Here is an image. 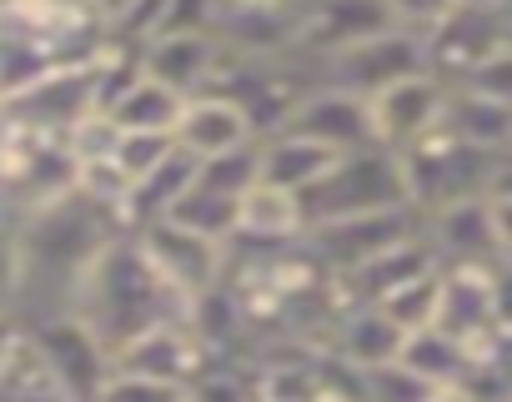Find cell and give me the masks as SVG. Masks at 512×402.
Here are the masks:
<instances>
[{
  "mask_svg": "<svg viewBox=\"0 0 512 402\" xmlns=\"http://www.w3.org/2000/svg\"><path fill=\"white\" fill-rule=\"evenodd\" d=\"M462 91H477V96H487V101L512 106V46H502L497 56H487V61L462 81Z\"/></svg>",
  "mask_w": 512,
  "mask_h": 402,
  "instance_id": "cell-27",
  "label": "cell"
},
{
  "mask_svg": "<svg viewBox=\"0 0 512 402\" xmlns=\"http://www.w3.org/2000/svg\"><path fill=\"white\" fill-rule=\"evenodd\" d=\"M437 302H442V267H432V272H422V277H412V282H402V287H392L382 302H372L402 337H412V332H422V327H437Z\"/></svg>",
  "mask_w": 512,
  "mask_h": 402,
  "instance_id": "cell-22",
  "label": "cell"
},
{
  "mask_svg": "<svg viewBox=\"0 0 512 402\" xmlns=\"http://www.w3.org/2000/svg\"><path fill=\"white\" fill-rule=\"evenodd\" d=\"M367 111H372V136H377V146L397 156V151H407L412 141H422L432 126H442L447 86H442L437 76L417 71V76H402V81H392L387 91H377V96L367 101Z\"/></svg>",
  "mask_w": 512,
  "mask_h": 402,
  "instance_id": "cell-9",
  "label": "cell"
},
{
  "mask_svg": "<svg viewBox=\"0 0 512 402\" xmlns=\"http://www.w3.org/2000/svg\"><path fill=\"white\" fill-rule=\"evenodd\" d=\"M507 46V16L502 11H467L452 6L427 36H422V71L442 86H462L487 56Z\"/></svg>",
  "mask_w": 512,
  "mask_h": 402,
  "instance_id": "cell-4",
  "label": "cell"
},
{
  "mask_svg": "<svg viewBox=\"0 0 512 402\" xmlns=\"http://www.w3.org/2000/svg\"><path fill=\"white\" fill-rule=\"evenodd\" d=\"M422 232V212L412 207H392V212H367V217H347V222H327V227H312L302 242L307 252L322 262L327 277H347L357 272L362 262L382 257L387 247L407 242Z\"/></svg>",
  "mask_w": 512,
  "mask_h": 402,
  "instance_id": "cell-5",
  "label": "cell"
},
{
  "mask_svg": "<svg viewBox=\"0 0 512 402\" xmlns=\"http://www.w3.org/2000/svg\"><path fill=\"white\" fill-rule=\"evenodd\" d=\"M297 201H302V222L312 232V227H327V222L407 207V186H402L397 156L382 151V146H367V151L337 156Z\"/></svg>",
  "mask_w": 512,
  "mask_h": 402,
  "instance_id": "cell-1",
  "label": "cell"
},
{
  "mask_svg": "<svg viewBox=\"0 0 512 402\" xmlns=\"http://www.w3.org/2000/svg\"><path fill=\"white\" fill-rule=\"evenodd\" d=\"M171 136H176V146H181L186 156H196V161H211V156H226V151H241V146L256 141L246 111H241L231 96H221V91L191 96V101L181 106V121H176Z\"/></svg>",
  "mask_w": 512,
  "mask_h": 402,
  "instance_id": "cell-14",
  "label": "cell"
},
{
  "mask_svg": "<svg viewBox=\"0 0 512 402\" xmlns=\"http://www.w3.org/2000/svg\"><path fill=\"white\" fill-rule=\"evenodd\" d=\"M236 207H241L236 196H221V191L191 181L186 196L166 212V222H176V227H186V232H196V237H206V242L231 247V237H236Z\"/></svg>",
  "mask_w": 512,
  "mask_h": 402,
  "instance_id": "cell-21",
  "label": "cell"
},
{
  "mask_svg": "<svg viewBox=\"0 0 512 402\" xmlns=\"http://www.w3.org/2000/svg\"><path fill=\"white\" fill-rule=\"evenodd\" d=\"M196 181L221 191V196H246L256 181H262V166H256V141L241 146V151H226V156H211V161H196Z\"/></svg>",
  "mask_w": 512,
  "mask_h": 402,
  "instance_id": "cell-24",
  "label": "cell"
},
{
  "mask_svg": "<svg viewBox=\"0 0 512 402\" xmlns=\"http://www.w3.org/2000/svg\"><path fill=\"white\" fill-rule=\"evenodd\" d=\"M357 397L362 402H432L437 387H427L402 362H377V367H362L357 372Z\"/></svg>",
  "mask_w": 512,
  "mask_h": 402,
  "instance_id": "cell-23",
  "label": "cell"
},
{
  "mask_svg": "<svg viewBox=\"0 0 512 402\" xmlns=\"http://www.w3.org/2000/svg\"><path fill=\"white\" fill-rule=\"evenodd\" d=\"M417 71H422V41L392 26L372 41H357V46L327 56L317 66V86H337V91H352V96L372 101L377 91H387L392 81L417 76Z\"/></svg>",
  "mask_w": 512,
  "mask_h": 402,
  "instance_id": "cell-7",
  "label": "cell"
},
{
  "mask_svg": "<svg viewBox=\"0 0 512 402\" xmlns=\"http://www.w3.org/2000/svg\"><path fill=\"white\" fill-rule=\"evenodd\" d=\"M186 402H191V392H186Z\"/></svg>",
  "mask_w": 512,
  "mask_h": 402,
  "instance_id": "cell-34",
  "label": "cell"
},
{
  "mask_svg": "<svg viewBox=\"0 0 512 402\" xmlns=\"http://www.w3.org/2000/svg\"><path fill=\"white\" fill-rule=\"evenodd\" d=\"M206 362H211V347L196 337L191 322H156V327H146L141 337H131L126 347L111 352V367L141 372V377H156V382H176L186 392L206 372Z\"/></svg>",
  "mask_w": 512,
  "mask_h": 402,
  "instance_id": "cell-10",
  "label": "cell"
},
{
  "mask_svg": "<svg viewBox=\"0 0 512 402\" xmlns=\"http://www.w3.org/2000/svg\"><path fill=\"white\" fill-rule=\"evenodd\" d=\"M492 207V232H497V257L512 262V196H487Z\"/></svg>",
  "mask_w": 512,
  "mask_h": 402,
  "instance_id": "cell-30",
  "label": "cell"
},
{
  "mask_svg": "<svg viewBox=\"0 0 512 402\" xmlns=\"http://www.w3.org/2000/svg\"><path fill=\"white\" fill-rule=\"evenodd\" d=\"M422 237L437 252V267H497V232L487 196H467L452 207H437L422 217Z\"/></svg>",
  "mask_w": 512,
  "mask_h": 402,
  "instance_id": "cell-13",
  "label": "cell"
},
{
  "mask_svg": "<svg viewBox=\"0 0 512 402\" xmlns=\"http://www.w3.org/2000/svg\"><path fill=\"white\" fill-rule=\"evenodd\" d=\"M382 31H392L387 0H302L292 56L307 66H322L327 56H337L357 41H372Z\"/></svg>",
  "mask_w": 512,
  "mask_h": 402,
  "instance_id": "cell-8",
  "label": "cell"
},
{
  "mask_svg": "<svg viewBox=\"0 0 512 402\" xmlns=\"http://www.w3.org/2000/svg\"><path fill=\"white\" fill-rule=\"evenodd\" d=\"M0 222H11V217H0Z\"/></svg>",
  "mask_w": 512,
  "mask_h": 402,
  "instance_id": "cell-33",
  "label": "cell"
},
{
  "mask_svg": "<svg viewBox=\"0 0 512 402\" xmlns=\"http://www.w3.org/2000/svg\"><path fill=\"white\" fill-rule=\"evenodd\" d=\"M397 352H402V332L377 307H347L332 322V357L347 362L352 372L377 367V362H397Z\"/></svg>",
  "mask_w": 512,
  "mask_h": 402,
  "instance_id": "cell-18",
  "label": "cell"
},
{
  "mask_svg": "<svg viewBox=\"0 0 512 402\" xmlns=\"http://www.w3.org/2000/svg\"><path fill=\"white\" fill-rule=\"evenodd\" d=\"M332 161L337 156L327 146H317V141H307L297 131H272V136L256 141V166H262V181L267 186H282L292 196H302Z\"/></svg>",
  "mask_w": 512,
  "mask_h": 402,
  "instance_id": "cell-17",
  "label": "cell"
},
{
  "mask_svg": "<svg viewBox=\"0 0 512 402\" xmlns=\"http://www.w3.org/2000/svg\"><path fill=\"white\" fill-rule=\"evenodd\" d=\"M91 402H186V387L111 367V372H106V382H101V392H96Z\"/></svg>",
  "mask_w": 512,
  "mask_h": 402,
  "instance_id": "cell-26",
  "label": "cell"
},
{
  "mask_svg": "<svg viewBox=\"0 0 512 402\" xmlns=\"http://www.w3.org/2000/svg\"><path fill=\"white\" fill-rule=\"evenodd\" d=\"M442 126H447L462 146H472V151H487V156L512 151V106L487 101V96H477V91L447 86V111H442Z\"/></svg>",
  "mask_w": 512,
  "mask_h": 402,
  "instance_id": "cell-16",
  "label": "cell"
},
{
  "mask_svg": "<svg viewBox=\"0 0 512 402\" xmlns=\"http://www.w3.org/2000/svg\"><path fill=\"white\" fill-rule=\"evenodd\" d=\"M282 131H297V136L327 146L332 156H352V151L377 146L367 101L352 96V91H337V86H312V91L302 96V106L287 116Z\"/></svg>",
  "mask_w": 512,
  "mask_h": 402,
  "instance_id": "cell-12",
  "label": "cell"
},
{
  "mask_svg": "<svg viewBox=\"0 0 512 402\" xmlns=\"http://www.w3.org/2000/svg\"><path fill=\"white\" fill-rule=\"evenodd\" d=\"M387 11H392V26L407 31V36H427L447 11H452V0H387Z\"/></svg>",
  "mask_w": 512,
  "mask_h": 402,
  "instance_id": "cell-29",
  "label": "cell"
},
{
  "mask_svg": "<svg viewBox=\"0 0 512 402\" xmlns=\"http://www.w3.org/2000/svg\"><path fill=\"white\" fill-rule=\"evenodd\" d=\"M307 237V222H302V201L282 186H267L256 181L241 207H236V237L231 242H256V247H287V242H302Z\"/></svg>",
  "mask_w": 512,
  "mask_h": 402,
  "instance_id": "cell-15",
  "label": "cell"
},
{
  "mask_svg": "<svg viewBox=\"0 0 512 402\" xmlns=\"http://www.w3.org/2000/svg\"><path fill=\"white\" fill-rule=\"evenodd\" d=\"M231 66L226 46L211 36V31H171V36H156L146 51H141V71L161 86H171L181 101L211 91L221 81V71Z\"/></svg>",
  "mask_w": 512,
  "mask_h": 402,
  "instance_id": "cell-11",
  "label": "cell"
},
{
  "mask_svg": "<svg viewBox=\"0 0 512 402\" xmlns=\"http://www.w3.org/2000/svg\"><path fill=\"white\" fill-rule=\"evenodd\" d=\"M21 307V247L16 222H0V317H16Z\"/></svg>",
  "mask_w": 512,
  "mask_h": 402,
  "instance_id": "cell-28",
  "label": "cell"
},
{
  "mask_svg": "<svg viewBox=\"0 0 512 402\" xmlns=\"http://www.w3.org/2000/svg\"><path fill=\"white\" fill-rule=\"evenodd\" d=\"M397 362L407 367V372H417L427 387H467L472 377H477V362H472V352L457 342V337H447V332H437V327H422V332H412V337H402V352H397Z\"/></svg>",
  "mask_w": 512,
  "mask_h": 402,
  "instance_id": "cell-19",
  "label": "cell"
},
{
  "mask_svg": "<svg viewBox=\"0 0 512 402\" xmlns=\"http://www.w3.org/2000/svg\"><path fill=\"white\" fill-rule=\"evenodd\" d=\"M131 242L141 247L146 267H151L181 302H191V307H196L201 297H211V292L221 287V277H226V247H221V242H206V237H196V232H186V227H176V222H166V217L146 222Z\"/></svg>",
  "mask_w": 512,
  "mask_h": 402,
  "instance_id": "cell-3",
  "label": "cell"
},
{
  "mask_svg": "<svg viewBox=\"0 0 512 402\" xmlns=\"http://www.w3.org/2000/svg\"><path fill=\"white\" fill-rule=\"evenodd\" d=\"M36 6V0H0V31H6V26H16L26 11Z\"/></svg>",
  "mask_w": 512,
  "mask_h": 402,
  "instance_id": "cell-31",
  "label": "cell"
},
{
  "mask_svg": "<svg viewBox=\"0 0 512 402\" xmlns=\"http://www.w3.org/2000/svg\"><path fill=\"white\" fill-rule=\"evenodd\" d=\"M397 166H402V186H407V207L427 217L437 207H452V201L487 196L497 156L462 146L447 126H432L422 141L397 151Z\"/></svg>",
  "mask_w": 512,
  "mask_h": 402,
  "instance_id": "cell-2",
  "label": "cell"
},
{
  "mask_svg": "<svg viewBox=\"0 0 512 402\" xmlns=\"http://www.w3.org/2000/svg\"><path fill=\"white\" fill-rule=\"evenodd\" d=\"M26 327H31V337H36V347H41L51 377H56V392H61L66 402H91V397L101 392L106 372H111V352L101 347V337H96L81 317H71V312L36 317V322H26Z\"/></svg>",
  "mask_w": 512,
  "mask_h": 402,
  "instance_id": "cell-6",
  "label": "cell"
},
{
  "mask_svg": "<svg viewBox=\"0 0 512 402\" xmlns=\"http://www.w3.org/2000/svg\"><path fill=\"white\" fill-rule=\"evenodd\" d=\"M181 96L161 81H151L146 71L106 106V116L116 121V131H151V136H171L176 121H181Z\"/></svg>",
  "mask_w": 512,
  "mask_h": 402,
  "instance_id": "cell-20",
  "label": "cell"
},
{
  "mask_svg": "<svg viewBox=\"0 0 512 402\" xmlns=\"http://www.w3.org/2000/svg\"><path fill=\"white\" fill-rule=\"evenodd\" d=\"M176 151V136H151V131H121L116 136V151H111V166L121 171V181H126V191L146 176V171H156L166 156Z\"/></svg>",
  "mask_w": 512,
  "mask_h": 402,
  "instance_id": "cell-25",
  "label": "cell"
},
{
  "mask_svg": "<svg viewBox=\"0 0 512 402\" xmlns=\"http://www.w3.org/2000/svg\"><path fill=\"white\" fill-rule=\"evenodd\" d=\"M452 6H467V11H502V16H507L512 0H452Z\"/></svg>",
  "mask_w": 512,
  "mask_h": 402,
  "instance_id": "cell-32",
  "label": "cell"
}]
</instances>
